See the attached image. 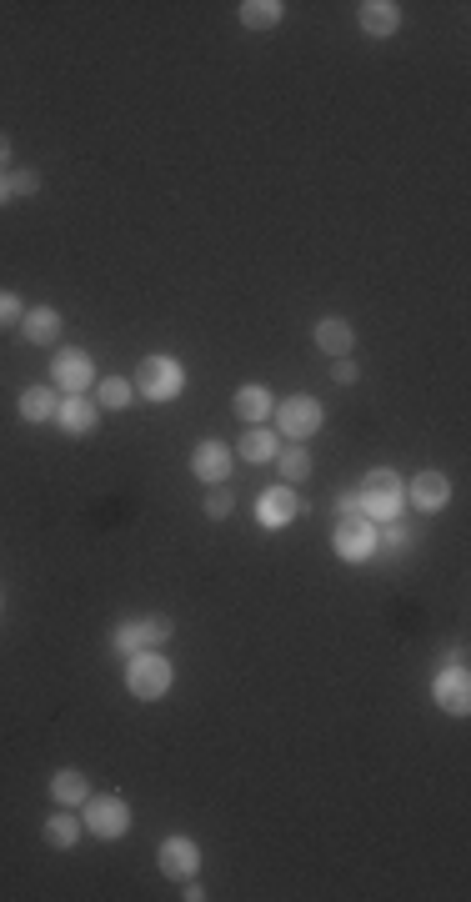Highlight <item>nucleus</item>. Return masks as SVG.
<instances>
[{"label": "nucleus", "mask_w": 471, "mask_h": 902, "mask_svg": "<svg viewBox=\"0 0 471 902\" xmlns=\"http://www.w3.org/2000/svg\"><path fill=\"white\" fill-rule=\"evenodd\" d=\"M21 316H26L21 296H16V291H0V331H6V326H21Z\"/></svg>", "instance_id": "a878e982"}, {"label": "nucleus", "mask_w": 471, "mask_h": 902, "mask_svg": "<svg viewBox=\"0 0 471 902\" xmlns=\"http://www.w3.org/2000/svg\"><path fill=\"white\" fill-rule=\"evenodd\" d=\"M181 386H186V376H181V366L171 356H146L136 366V391L151 396V401H171V396H181Z\"/></svg>", "instance_id": "7ed1b4c3"}, {"label": "nucleus", "mask_w": 471, "mask_h": 902, "mask_svg": "<svg viewBox=\"0 0 471 902\" xmlns=\"http://www.w3.org/2000/svg\"><path fill=\"white\" fill-rule=\"evenodd\" d=\"M191 472H196L201 482L221 487V482L231 477V451H226L221 441H201V446H196V457H191Z\"/></svg>", "instance_id": "f8f14e48"}, {"label": "nucleus", "mask_w": 471, "mask_h": 902, "mask_svg": "<svg viewBox=\"0 0 471 902\" xmlns=\"http://www.w3.org/2000/svg\"><path fill=\"white\" fill-rule=\"evenodd\" d=\"M231 512H236V497H231V492H211V497H206V517L221 522V517H231Z\"/></svg>", "instance_id": "bb28decb"}, {"label": "nucleus", "mask_w": 471, "mask_h": 902, "mask_svg": "<svg viewBox=\"0 0 471 902\" xmlns=\"http://www.w3.org/2000/svg\"><path fill=\"white\" fill-rule=\"evenodd\" d=\"M281 451V441H276V431H266V426H251L246 436H241V457L246 462H271Z\"/></svg>", "instance_id": "412c9836"}, {"label": "nucleus", "mask_w": 471, "mask_h": 902, "mask_svg": "<svg viewBox=\"0 0 471 902\" xmlns=\"http://www.w3.org/2000/svg\"><path fill=\"white\" fill-rule=\"evenodd\" d=\"M331 376H336V386H351V381H356L361 371H356V361H351V356H341V361L331 366Z\"/></svg>", "instance_id": "c85d7f7f"}, {"label": "nucleus", "mask_w": 471, "mask_h": 902, "mask_svg": "<svg viewBox=\"0 0 471 902\" xmlns=\"http://www.w3.org/2000/svg\"><path fill=\"white\" fill-rule=\"evenodd\" d=\"M166 637H171V617H136V622H121L111 642L116 652H156Z\"/></svg>", "instance_id": "20e7f679"}, {"label": "nucleus", "mask_w": 471, "mask_h": 902, "mask_svg": "<svg viewBox=\"0 0 471 902\" xmlns=\"http://www.w3.org/2000/svg\"><path fill=\"white\" fill-rule=\"evenodd\" d=\"M196 867H201V847L191 842V837H166L161 842V872L166 877H196Z\"/></svg>", "instance_id": "9b49d317"}, {"label": "nucleus", "mask_w": 471, "mask_h": 902, "mask_svg": "<svg viewBox=\"0 0 471 902\" xmlns=\"http://www.w3.org/2000/svg\"><path fill=\"white\" fill-rule=\"evenodd\" d=\"M131 391H136L131 381H121V376H106V381L96 386V406H101V411H126V406H131Z\"/></svg>", "instance_id": "5701e85b"}, {"label": "nucleus", "mask_w": 471, "mask_h": 902, "mask_svg": "<svg viewBox=\"0 0 471 902\" xmlns=\"http://www.w3.org/2000/svg\"><path fill=\"white\" fill-rule=\"evenodd\" d=\"M271 411H276V401H271V391H266V386H241V391H236V416H241V421L261 426Z\"/></svg>", "instance_id": "a211bd4d"}, {"label": "nucleus", "mask_w": 471, "mask_h": 902, "mask_svg": "<svg viewBox=\"0 0 471 902\" xmlns=\"http://www.w3.org/2000/svg\"><path fill=\"white\" fill-rule=\"evenodd\" d=\"M296 512H301V502H296V492H286V487H276V492L261 497V522H266V527H286Z\"/></svg>", "instance_id": "6ab92c4d"}, {"label": "nucleus", "mask_w": 471, "mask_h": 902, "mask_svg": "<svg viewBox=\"0 0 471 902\" xmlns=\"http://www.w3.org/2000/svg\"><path fill=\"white\" fill-rule=\"evenodd\" d=\"M321 421H326V411H321V401H316V396H286V401H281V431H286L291 441L316 436V431H321Z\"/></svg>", "instance_id": "39448f33"}, {"label": "nucleus", "mask_w": 471, "mask_h": 902, "mask_svg": "<svg viewBox=\"0 0 471 902\" xmlns=\"http://www.w3.org/2000/svg\"><path fill=\"white\" fill-rule=\"evenodd\" d=\"M41 191V176L36 171H16L11 176V196H36Z\"/></svg>", "instance_id": "cd10ccee"}, {"label": "nucleus", "mask_w": 471, "mask_h": 902, "mask_svg": "<svg viewBox=\"0 0 471 902\" xmlns=\"http://www.w3.org/2000/svg\"><path fill=\"white\" fill-rule=\"evenodd\" d=\"M281 16H286L281 0H246L241 6V26H251V31H271V26H281Z\"/></svg>", "instance_id": "aec40b11"}, {"label": "nucleus", "mask_w": 471, "mask_h": 902, "mask_svg": "<svg viewBox=\"0 0 471 902\" xmlns=\"http://www.w3.org/2000/svg\"><path fill=\"white\" fill-rule=\"evenodd\" d=\"M21 331H26V341L51 346V341L61 336V311H56V306H36V311L21 316Z\"/></svg>", "instance_id": "dca6fc26"}, {"label": "nucleus", "mask_w": 471, "mask_h": 902, "mask_svg": "<svg viewBox=\"0 0 471 902\" xmlns=\"http://www.w3.org/2000/svg\"><path fill=\"white\" fill-rule=\"evenodd\" d=\"M86 827L111 842V837H121L131 827V807L121 797H86Z\"/></svg>", "instance_id": "423d86ee"}, {"label": "nucleus", "mask_w": 471, "mask_h": 902, "mask_svg": "<svg viewBox=\"0 0 471 902\" xmlns=\"http://www.w3.org/2000/svg\"><path fill=\"white\" fill-rule=\"evenodd\" d=\"M51 371H56V381H61L71 396H81V391L96 381V361H91L81 346H71V351H56V366H51Z\"/></svg>", "instance_id": "1a4fd4ad"}, {"label": "nucleus", "mask_w": 471, "mask_h": 902, "mask_svg": "<svg viewBox=\"0 0 471 902\" xmlns=\"http://www.w3.org/2000/svg\"><path fill=\"white\" fill-rule=\"evenodd\" d=\"M56 421H61L71 436H91V431L101 426V406L81 391V396H66V401L56 406Z\"/></svg>", "instance_id": "9d476101"}, {"label": "nucleus", "mask_w": 471, "mask_h": 902, "mask_svg": "<svg viewBox=\"0 0 471 902\" xmlns=\"http://www.w3.org/2000/svg\"><path fill=\"white\" fill-rule=\"evenodd\" d=\"M56 406H61V401H56V391H51V386H31V391H21V416H26V421H51V416H56Z\"/></svg>", "instance_id": "4be33fe9"}, {"label": "nucleus", "mask_w": 471, "mask_h": 902, "mask_svg": "<svg viewBox=\"0 0 471 902\" xmlns=\"http://www.w3.org/2000/svg\"><path fill=\"white\" fill-rule=\"evenodd\" d=\"M11 166V136H0V171Z\"/></svg>", "instance_id": "7c9ffc66"}, {"label": "nucleus", "mask_w": 471, "mask_h": 902, "mask_svg": "<svg viewBox=\"0 0 471 902\" xmlns=\"http://www.w3.org/2000/svg\"><path fill=\"white\" fill-rule=\"evenodd\" d=\"M316 346L326 351V356H351V346H356V331H351V321H341V316H326L321 326H316Z\"/></svg>", "instance_id": "2eb2a0df"}, {"label": "nucleus", "mask_w": 471, "mask_h": 902, "mask_svg": "<svg viewBox=\"0 0 471 902\" xmlns=\"http://www.w3.org/2000/svg\"><path fill=\"white\" fill-rule=\"evenodd\" d=\"M401 497H406V487H401V477H396L391 467L366 472V482H361V512H366L371 522H391V517L401 512Z\"/></svg>", "instance_id": "f257e3e1"}, {"label": "nucleus", "mask_w": 471, "mask_h": 902, "mask_svg": "<svg viewBox=\"0 0 471 902\" xmlns=\"http://www.w3.org/2000/svg\"><path fill=\"white\" fill-rule=\"evenodd\" d=\"M406 497H411L421 512H441V507L451 502V482H446L441 472H421V477H411Z\"/></svg>", "instance_id": "ddd939ff"}, {"label": "nucleus", "mask_w": 471, "mask_h": 902, "mask_svg": "<svg viewBox=\"0 0 471 902\" xmlns=\"http://www.w3.org/2000/svg\"><path fill=\"white\" fill-rule=\"evenodd\" d=\"M336 552L346 557V562H366L371 552H376V527H371V517H341V527H336Z\"/></svg>", "instance_id": "0eeeda50"}, {"label": "nucleus", "mask_w": 471, "mask_h": 902, "mask_svg": "<svg viewBox=\"0 0 471 902\" xmlns=\"http://www.w3.org/2000/svg\"><path fill=\"white\" fill-rule=\"evenodd\" d=\"M361 31L366 36H396L401 31V6H391V0H366L361 6Z\"/></svg>", "instance_id": "4468645a"}, {"label": "nucleus", "mask_w": 471, "mask_h": 902, "mask_svg": "<svg viewBox=\"0 0 471 902\" xmlns=\"http://www.w3.org/2000/svg\"><path fill=\"white\" fill-rule=\"evenodd\" d=\"M6 201H11V176L0 171V206H6Z\"/></svg>", "instance_id": "2f4dec72"}, {"label": "nucleus", "mask_w": 471, "mask_h": 902, "mask_svg": "<svg viewBox=\"0 0 471 902\" xmlns=\"http://www.w3.org/2000/svg\"><path fill=\"white\" fill-rule=\"evenodd\" d=\"M51 797H56V802H66V807H81V802L91 797L86 772H81V767H61V772L51 777Z\"/></svg>", "instance_id": "f3484780"}, {"label": "nucleus", "mask_w": 471, "mask_h": 902, "mask_svg": "<svg viewBox=\"0 0 471 902\" xmlns=\"http://www.w3.org/2000/svg\"><path fill=\"white\" fill-rule=\"evenodd\" d=\"M76 837H81V827H76V817H66V812H56V817L46 822V842H51V847H76Z\"/></svg>", "instance_id": "b1692460"}, {"label": "nucleus", "mask_w": 471, "mask_h": 902, "mask_svg": "<svg viewBox=\"0 0 471 902\" xmlns=\"http://www.w3.org/2000/svg\"><path fill=\"white\" fill-rule=\"evenodd\" d=\"M276 457H281V477H286L291 487L311 477V457H306V451H276Z\"/></svg>", "instance_id": "393cba45"}, {"label": "nucleus", "mask_w": 471, "mask_h": 902, "mask_svg": "<svg viewBox=\"0 0 471 902\" xmlns=\"http://www.w3.org/2000/svg\"><path fill=\"white\" fill-rule=\"evenodd\" d=\"M171 682H176V672H171V662L156 657V652H136L131 667H126V687H131L141 702H161V697L171 692Z\"/></svg>", "instance_id": "f03ea898"}, {"label": "nucleus", "mask_w": 471, "mask_h": 902, "mask_svg": "<svg viewBox=\"0 0 471 902\" xmlns=\"http://www.w3.org/2000/svg\"><path fill=\"white\" fill-rule=\"evenodd\" d=\"M341 517H366V512H361V492H346V497H341Z\"/></svg>", "instance_id": "c756f323"}, {"label": "nucleus", "mask_w": 471, "mask_h": 902, "mask_svg": "<svg viewBox=\"0 0 471 902\" xmlns=\"http://www.w3.org/2000/svg\"><path fill=\"white\" fill-rule=\"evenodd\" d=\"M431 697H436V707H446L451 717H466V712H471V677H466V667H446V672H436Z\"/></svg>", "instance_id": "6e6552de"}]
</instances>
